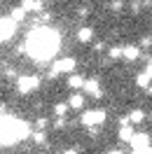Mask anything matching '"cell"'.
Returning <instances> with one entry per match:
<instances>
[{
	"label": "cell",
	"mask_w": 152,
	"mask_h": 154,
	"mask_svg": "<svg viewBox=\"0 0 152 154\" xmlns=\"http://www.w3.org/2000/svg\"><path fill=\"white\" fill-rule=\"evenodd\" d=\"M84 91L89 94V96H94V98H101L103 96V91H101V84H98V79H84Z\"/></svg>",
	"instance_id": "obj_7"
},
{
	"label": "cell",
	"mask_w": 152,
	"mask_h": 154,
	"mask_svg": "<svg viewBox=\"0 0 152 154\" xmlns=\"http://www.w3.org/2000/svg\"><path fill=\"white\" fill-rule=\"evenodd\" d=\"M17 87H19L21 94H33L40 87V77L38 75H21L17 79Z\"/></svg>",
	"instance_id": "obj_4"
},
{
	"label": "cell",
	"mask_w": 152,
	"mask_h": 154,
	"mask_svg": "<svg viewBox=\"0 0 152 154\" xmlns=\"http://www.w3.org/2000/svg\"><path fill=\"white\" fill-rule=\"evenodd\" d=\"M145 75H150V77H152V61L147 63V68H145Z\"/></svg>",
	"instance_id": "obj_21"
},
{
	"label": "cell",
	"mask_w": 152,
	"mask_h": 154,
	"mask_svg": "<svg viewBox=\"0 0 152 154\" xmlns=\"http://www.w3.org/2000/svg\"><path fill=\"white\" fill-rule=\"evenodd\" d=\"M14 30H17V23H14L10 17H0V42L10 40L12 35H14Z\"/></svg>",
	"instance_id": "obj_6"
},
{
	"label": "cell",
	"mask_w": 152,
	"mask_h": 154,
	"mask_svg": "<svg viewBox=\"0 0 152 154\" xmlns=\"http://www.w3.org/2000/svg\"><path fill=\"white\" fill-rule=\"evenodd\" d=\"M26 12H40L42 10V0H24V5H21Z\"/></svg>",
	"instance_id": "obj_9"
},
{
	"label": "cell",
	"mask_w": 152,
	"mask_h": 154,
	"mask_svg": "<svg viewBox=\"0 0 152 154\" xmlns=\"http://www.w3.org/2000/svg\"><path fill=\"white\" fill-rule=\"evenodd\" d=\"M82 84H84V79H82L80 75H70V77H68V87H73V89H80Z\"/></svg>",
	"instance_id": "obj_15"
},
{
	"label": "cell",
	"mask_w": 152,
	"mask_h": 154,
	"mask_svg": "<svg viewBox=\"0 0 152 154\" xmlns=\"http://www.w3.org/2000/svg\"><path fill=\"white\" fill-rule=\"evenodd\" d=\"M105 110H89L82 115V124L84 126H96V124H103L105 122Z\"/></svg>",
	"instance_id": "obj_5"
},
{
	"label": "cell",
	"mask_w": 152,
	"mask_h": 154,
	"mask_svg": "<svg viewBox=\"0 0 152 154\" xmlns=\"http://www.w3.org/2000/svg\"><path fill=\"white\" fill-rule=\"evenodd\" d=\"M82 105H84V98H82V94H73V96H70V100H68V107L80 110Z\"/></svg>",
	"instance_id": "obj_11"
},
{
	"label": "cell",
	"mask_w": 152,
	"mask_h": 154,
	"mask_svg": "<svg viewBox=\"0 0 152 154\" xmlns=\"http://www.w3.org/2000/svg\"><path fill=\"white\" fill-rule=\"evenodd\" d=\"M59 47H61V38H59L56 30H52V28H35V30H30L28 38H26V51L38 63L56 56Z\"/></svg>",
	"instance_id": "obj_1"
},
{
	"label": "cell",
	"mask_w": 152,
	"mask_h": 154,
	"mask_svg": "<svg viewBox=\"0 0 152 154\" xmlns=\"http://www.w3.org/2000/svg\"><path fill=\"white\" fill-rule=\"evenodd\" d=\"M108 154H124V152H119V149H110Z\"/></svg>",
	"instance_id": "obj_22"
},
{
	"label": "cell",
	"mask_w": 152,
	"mask_h": 154,
	"mask_svg": "<svg viewBox=\"0 0 152 154\" xmlns=\"http://www.w3.org/2000/svg\"><path fill=\"white\" fill-rule=\"evenodd\" d=\"M75 70V58H59V61H54V66H52V70H49V77H59V75H63V72H73Z\"/></svg>",
	"instance_id": "obj_3"
},
{
	"label": "cell",
	"mask_w": 152,
	"mask_h": 154,
	"mask_svg": "<svg viewBox=\"0 0 152 154\" xmlns=\"http://www.w3.org/2000/svg\"><path fill=\"white\" fill-rule=\"evenodd\" d=\"M33 140H35V143H45V131H33Z\"/></svg>",
	"instance_id": "obj_19"
},
{
	"label": "cell",
	"mask_w": 152,
	"mask_h": 154,
	"mask_svg": "<svg viewBox=\"0 0 152 154\" xmlns=\"http://www.w3.org/2000/svg\"><path fill=\"white\" fill-rule=\"evenodd\" d=\"M68 112V103H59V105H54V115L56 117H63Z\"/></svg>",
	"instance_id": "obj_17"
},
{
	"label": "cell",
	"mask_w": 152,
	"mask_h": 154,
	"mask_svg": "<svg viewBox=\"0 0 152 154\" xmlns=\"http://www.w3.org/2000/svg\"><path fill=\"white\" fill-rule=\"evenodd\" d=\"M143 154H152V147H147V149H145V152H143Z\"/></svg>",
	"instance_id": "obj_23"
},
{
	"label": "cell",
	"mask_w": 152,
	"mask_h": 154,
	"mask_svg": "<svg viewBox=\"0 0 152 154\" xmlns=\"http://www.w3.org/2000/svg\"><path fill=\"white\" fill-rule=\"evenodd\" d=\"M122 56L126 58V61H136V58L141 56V49L133 47V45H126V47H122Z\"/></svg>",
	"instance_id": "obj_8"
},
{
	"label": "cell",
	"mask_w": 152,
	"mask_h": 154,
	"mask_svg": "<svg viewBox=\"0 0 152 154\" xmlns=\"http://www.w3.org/2000/svg\"><path fill=\"white\" fill-rule=\"evenodd\" d=\"M129 122H133V124H138V122H143V119H145V112H143V110H131V112H129Z\"/></svg>",
	"instance_id": "obj_13"
},
{
	"label": "cell",
	"mask_w": 152,
	"mask_h": 154,
	"mask_svg": "<svg viewBox=\"0 0 152 154\" xmlns=\"http://www.w3.org/2000/svg\"><path fill=\"white\" fill-rule=\"evenodd\" d=\"M131 135H133V128L129 124H124L119 128V140H131Z\"/></svg>",
	"instance_id": "obj_14"
},
{
	"label": "cell",
	"mask_w": 152,
	"mask_h": 154,
	"mask_svg": "<svg viewBox=\"0 0 152 154\" xmlns=\"http://www.w3.org/2000/svg\"><path fill=\"white\" fill-rule=\"evenodd\" d=\"M136 84H138L141 89H147V87H150V75H145V72H141V75L136 77Z\"/></svg>",
	"instance_id": "obj_16"
},
{
	"label": "cell",
	"mask_w": 152,
	"mask_h": 154,
	"mask_svg": "<svg viewBox=\"0 0 152 154\" xmlns=\"http://www.w3.org/2000/svg\"><path fill=\"white\" fill-rule=\"evenodd\" d=\"M122 7H124L122 0H112V10H122Z\"/></svg>",
	"instance_id": "obj_20"
},
{
	"label": "cell",
	"mask_w": 152,
	"mask_h": 154,
	"mask_svg": "<svg viewBox=\"0 0 152 154\" xmlns=\"http://www.w3.org/2000/svg\"><path fill=\"white\" fill-rule=\"evenodd\" d=\"M26 14H28V12L24 10V7H14V10H12V14H10V19L14 21V23H21V21L26 19Z\"/></svg>",
	"instance_id": "obj_10"
},
{
	"label": "cell",
	"mask_w": 152,
	"mask_h": 154,
	"mask_svg": "<svg viewBox=\"0 0 152 154\" xmlns=\"http://www.w3.org/2000/svg\"><path fill=\"white\" fill-rule=\"evenodd\" d=\"M108 56L110 58H122V47H112L110 51H108Z\"/></svg>",
	"instance_id": "obj_18"
},
{
	"label": "cell",
	"mask_w": 152,
	"mask_h": 154,
	"mask_svg": "<svg viewBox=\"0 0 152 154\" xmlns=\"http://www.w3.org/2000/svg\"><path fill=\"white\" fill-rule=\"evenodd\" d=\"M30 135V126L10 115H0V145H14Z\"/></svg>",
	"instance_id": "obj_2"
},
{
	"label": "cell",
	"mask_w": 152,
	"mask_h": 154,
	"mask_svg": "<svg viewBox=\"0 0 152 154\" xmlns=\"http://www.w3.org/2000/svg\"><path fill=\"white\" fill-rule=\"evenodd\" d=\"M66 154H77V152H75V149H68V152H66Z\"/></svg>",
	"instance_id": "obj_24"
},
{
	"label": "cell",
	"mask_w": 152,
	"mask_h": 154,
	"mask_svg": "<svg viewBox=\"0 0 152 154\" xmlns=\"http://www.w3.org/2000/svg\"><path fill=\"white\" fill-rule=\"evenodd\" d=\"M77 40H80V42H91V40H94V30L91 28H80Z\"/></svg>",
	"instance_id": "obj_12"
}]
</instances>
